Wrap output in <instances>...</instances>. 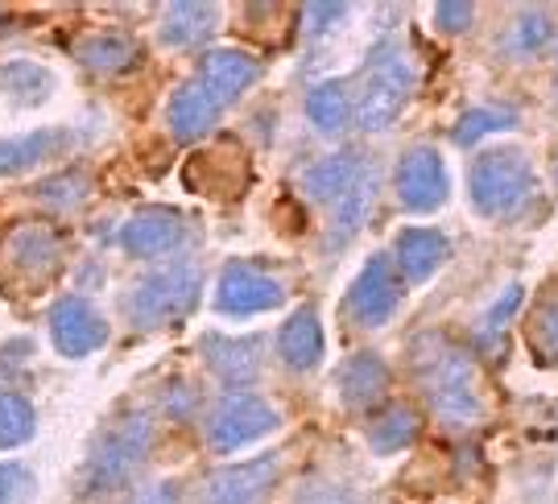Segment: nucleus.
Masks as SVG:
<instances>
[{"label":"nucleus","mask_w":558,"mask_h":504,"mask_svg":"<svg viewBox=\"0 0 558 504\" xmlns=\"http://www.w3.org/2000/svg\"><path fill=\"white\" fill-rule=\"evenodd\" d=\"M257 59L244 54V50H211L199 62V71L182 83L170 100V128L182 142H195L203 137L216 116L232 100H240L253 83H257Z\"/></svg>","instance_id":"1"},{"label":"nucleus","mask_w":558,"mask_h":504,"mask_svg":"<svg viewBox=\"0 0 558 504\" xmlns=\"http://www.w3.org/2000/svg\"><path fill=\"white\" fill-rule=\"evenodd\" d=\"M418 381L430 409L442 422L472 426L484 418V389H480L476 364L468 352L451 347L447 340H422Z\"/></svg>","instance_id":"2"},{"label":"nucleus","mask_w":558,"mask_h":504,"mask_svg":"<svg viewBox=\"0 0 558 504\" xmlns=\"http://www.w3.org/2000/svg\"><path fill=\"white\" fill-rule=\"evenodd\" d=\"M149 446H154V422H149V414L120 418L100 439V446L92 451V459H87V471H83L87 496H104V492H117V488L129 484L141 471V464L149 459Z\"/></svg>","instance_id":"3"},{"label":"nucleus","mask_w":558,"mask_h":504,"mask_svg":"<svg viewBox=\"0 0 558 504\" xmlns=\"http://www.w3.org/2000/svg\"><path fill=\"white\" fill-rule=\"evenodd\" d=\"M195 303H199V269L191 261H174L141 278L129 290L124 310H129L133 327H166L186 319Z\"/></svg>","instance_id":"4"},{"label":"nucleus","mask_w":558,"mask_h":504,"mask_svg":"<svg viewBox=\"0 0 558 504\" xmlns=\"http://www.w3.org/2000/svg\"><path fill=\"white\" fill-rule=\"evenodd\" d=\"M410 87H414V75H410V62L401 59L398 46L380 41L373 50V59L364 66V79H360L356 91V121L360 128L368 133H380L401 116V108L410 100Z\"/></svg>","instance_id":"5"},{"label":"nucleus","mask_w":558,"mask_h":504,"mask_svg":"<svg viewBox=\"0 0 558 504\" xmlns=\"http://www.w3.org/2000/svg\"><path fill=\"white\" fill-rule=\"evenodd\" d=\"M534 190V170L513 149H493L472 165V202L484 216H513Z\"/></svg>","instance_id":"6"},{"label":"nucleus","mask_w":558,"mask_h":504,"mask_svg":"<svg viewBox=\"0 0 558 504\" xmlns=\"http://www.w3.org/2000/svg\"><path fill=\"white\" fill-rule=\"evenodd\" d=\"M274 426H278V414H274L269 402H260L257 393H228V397L216 405L207 434H211V446H216V451H236V446H244V443L265 439Z\"/></svg>","instance_id":"7"},{"label":"nucleus","mask_w":558,"mask_h":504,"mask_svg":"<svg viewBox=\"0 0 558 504\" xmlns=\"http://www.w3.org/2000/svg\"><path fill=\"white\" fill-rule=\"evenodd\" d=\"M50 335L62 356H92L108 343V323L87 298H59L50 310Z\"/></svg>","instance_id":"8"},{"label":"nucleus","mask_w":558,"mask_h":504,"mask_svg":"<svg viewBox=\"0 0 558 504\" xmlns=\"http://www.w3.org/2000/svg\"><path fill=\"white\" fill-rule=\"evenodd\" d=\"M401 303V282L393 273L389 257H373V261L360 269V278L352 282V294H348V306L356 315V323L364 327H380L398 315Z\"/></svg>","instance_id":"9"},{"label":"nucleus","mask_w":558,"mask_h":504,"mask_svg":"<svg viewBox=\"0 0 558 504\" xmlns=\"http://www.w3.org/2000/svg\"><path fill=\"white\" fill-rule=\"evenodd\" d=\"M62 244L54 236L50 223H17L9 236H4V273H25L29 282L50 278L59 269Z\"/></svg>","instance_id":"10"},{"label":"nucleus","mask_w":558,"mask_h":504,"mask_svg":"<svg viewBox=\"0 0 558 504\" xmlns=\"http://www.w3.org/2000/svg\"><path fill=\"white\" fill-rule=\"evenodd\" d=\"M244 179H248L244 153H240L232 142L216 145V149H207V153H195V158L186 162L191 190L211 195V199H236V195H244Z\"/></svg>","instance_id":"11"},{"label":"nucleus","mask_w":558,"mask_h":504,"mask_svg":"<svg viewBox=\"0 0 558 504\" xmlns=\"http://www.w3.org/2000/svg\"><path fill=\"white\" fill-rule=\"evenodd\" d=\"M278 476V455H260L248 464L223 467L203 488V504H260Z\"/></svg>","instance_id":"12"},{"label":"nucleus","mask_w":558,"mask_h":504,"mask_svg":"<svg viewBox=\"0 0 558 504\" xmlns=\"http://www.w3.org/2000/svg\"><path fill=\"white\" fill-rule=\"evenodd\" d=\"M281 303V285L274 278L257 273L253 265H228L220 278V294H216V306L223 315H257V310H274Z\"/></svg>","instance_id":"13"},{"label":"nucleus","mask_w":558,"mask_h":504,"mask_svg":"<svg viewBox=\"0 0 558 504\" xmlns=\"http://www.w3.org/2000/svg\"><path fill=\"white\" fill-rule=\"evenodd\" d=\"M398 195L414 211H435L447 199V165L435 149H414L398 165Z\"/></svg>","instance_id":"14"},{"label":"nucleus","mask_w":558,"mask_h":504,"mask_svg":"<svg viewBox=\"0 0 558 504\" xmlns=\"http://www.w3.org/2000/svg\"><path fill=\"white\" fill-rule=\"evenodd\" d=\"M186 241V223L179 211H141L120 228V244L133 257H166Z\"/></svg>","instance_id":"15"},{"label":"nucleus","mask_w":558,"mask_h":504,"mask_svg":"<svg viewBox=\"0 0 558 504\" xmlns=\"http://www.w3.org/2000/svg\"><path fill=\"white\" fill-rule=\"evenodd\" d=\"M220 25V9L216 4H195V0H182V4H170L166 17H161V41L174 46V50H191V46H203V41L216 34Z\"/></svg>","instance_id":"16"},{"label":"nucleus","mask_w":558,"mask_h":504,"mask_svg":"<svg viewBox=\"0 0 558 504\" xmlns=\"http://www.w3.org/2000/svg\"><path fill=\"white\" fill-rule=\"evenodd\" d=\"M447 261V236L435 228H405L398 236V265L405 282H426Z\"/></svg>","instance_id":"17"},{"label":"nucleus","mask_w":558,"mask_h":504,"mask_svg":"<svg viewBox=\"0 0 558 504\" xmlns=\"http://www.w3.org/2000/svg\"><path fill=\"white\" fill-rule=\"evenodd\" d=\"M278 356L290 368H299V372H306V368H315L323 360V327L311 306H302L299 315L286 319L278 335Z\"/></svg>","instance_id":"18"},{"label":"nucleus","mask_w":558,"mask_h":504,"mask_svg":"<svg viewBox=\"0 0 558 504\" xmlns=\"http://www.w3.org/2000/svg\"><path fill=\"white\" fill-rule=\"evenodd\" d=\"M203 356L220 372L228 384H244L257 377L260 368V340H223V335H207L203 340Z\"/></svg>","instance_id":"19"},{"label":"nucleus","mask_w":558,"mask_h":504,"mask_svg":"<svg viewBox=\"0 0 558 504\" xmlns=\"http://www.w3.org/2000/svg\"><path fill=\"white\" fill-rule=\"evenodd\" d=\"M360 174H364V165H360L356 158H348V153H331V158H323L319 165H311V170H306L302 190H306L311 199L331 202V207H336V202L356 186Z\"/></svg>","instance_id":"20"},{"label":"nucleus","mask_w":558,"mask_h":504,"mask_svg":"<svg viewBox=\"0 0 558 504\" xmlns=\"http://www.w3.org/2000/svg\"><path fill=\"white\" fill-rule=\"evenodd\" d=\"M385 384H389V372L377 356H352L339 372V397L352 409H364L385 393Z\"/></svg>","instance_id":"21"},{"label":"nucleus","mask_w":558,"mask_h":504,"mask_svg":"<svg viewBox=\"0 0 558 504\" xmlns=\"http://www.w3.org/2000/svg\"><path fill=\"white\" fill-rule=\"evenodd\" d=\"M373 195H377V174L364 165V174L356 179V186L343 195V199L331 207V241H348L364 228V216L373 207Z\"/></svg>","instance_id":"22"},{"label":"nucleus","mask_w":558,"mask_h":504,"mask_svg":"<svg viewBox=\"0 0 558 504\" xmlns=\"http://www.w3.org/2000/svg\"><path fill=\"white\" fill-rule=\"evenodd\" d=\"M80 59L100 75H117V71L137 62V46L124 34H92V38L80 41Z\"/></svg>","instance_id":"23"},{"label":"nucleus","mask_w":558,"mask_h":504,"mask_svg":"<svg viewBox=\"0 0 558 504\" xmlns=\"http://www.w3.org/2000/svg\"><path fill=\"white\" fill-rule=\"evenodd\" d=\"M414 439H418V414L410 405H393V409H385L377 422L368 426V443L380 455H393V451L410 446Z\"/></svg>","instance_id":"24"},{"label":"nucleus","mask_w":558,"mask_h":504,"mask_svg":"<svg viewBox=\"0 0 558 504\" xmlns=\"http://www.w3.org/2000/svg\"><path fill=\"white\" fill-rule=\"evenodd\" d=\"M62 142V133L46 128V133H25L13 142H0V174H21L29 165H38L54 145Z\"/></svg>","instance_id":"25"},{"label":"nucleus","mask_w":558,"mask_h":504,"mask_svg":"<svg viewBox=\"0 0 558 504\" xmlns=\"http://www.w3.org/2000/svg\"><path fill=\"white\" fill-rule=\"evenodd\" d=\"M306 112H311L315 128H323V133H339V128L348 124V116H352L348 91H343L339 83H319V87L306 96Z\"/></svg>","instance_id":"26"},{"label":"nucleus","mask_w":558,"mask_h":504,"mask_svg":"<svg viewBox=\"0 0 558 504\" xmlns=\"http://www.w3.org/2000/svg\"><path fill=\"white\" fill-rule=\"evenodd\" d=\"M530 343L542 364H558V285L542 298L530 319Z\"/></svg>","instance_id":"27"},{"label":"nucleus","mask_w":558,"mask_h":504,"mask_svg":"<svg viewBox=\"0 0 558 504\" xmlns=\"http://www.w3.org/2000/svg\"><path fill=\"white\" fill-rule=\"evenodd\" d=\"M34 434V405L21 393H0V451L21 446Z\"/></svg>","instance_id":"28"},{"label":"nucleus","mask_w":558,"mask_h":504,"mask_svg":"<svg viewBox=\"0 0 558 504\" xmlns=\"http://www.w3.org/2000/svg\"><path fill=\"white\" fill-rule=\"evenodd\" d=\"M513 116L509 112H493V108H480V112H468L463 121L456 124V142L459 145H472L480 137H488V133H497V128H513Z\"/></svg>","instance_id":"29"},{"label":"nucleus","mask_w":558,"mask_h":504,"mask_svg":"<svg viewBox=\"0 0 558 504\" xmlns=\"http://www.w3.org/2000/svg\"><path fill=\"white\" fill-rule=\"evenodd\" d=\"M34 492V476L21 464H0V504H25Z\"/></svg>","instance_id":"30"},{"label":"nucleus","mask_w":558,"mask_h":504,"mask_svg":"<svg viewBox=\"0 0 558 504\" xmlns=\"http://www.w3.org/2000/svg\"><path fill=\"white\" fill-rule=\"evenodd\" d=\"M41 195L59 199L62 207H71V202H80L87 195V174H59V179H50L41 186Z\"/></svg>","instance_id":"31"},{"label":"nucleus","mask_w":558,"mask_h":504,"mask_svg":"<svg viewBox=\"0 0 558 504\" xmlns=\"http://www.w3.org/2000/svg\"><path fill=\"white\" fill-rule=\"evenodd\" d=\"M472 17H476V9L463 4V0H442L439 9H435V21H439L442 29H463Z\"/></svg>","instance_id":"32"},{"label":"nucleus","mask_w":558,"mask_h":504,"mask_svg":"<svg viewBox=\"0 0 558 504\" xmlns=\"http://www.w3.org/2000/svg\"><path fill=\"white\" fill-rule=\"evenodd\" d=\"M546 34H550V21H546V13H525V17H521V50H534V46H542V41H546Z\"/></svg>","instance_id":"33"},{"label":"nucleus","mask_w":558,"mask_h":504,"mask_svg":"<svg viewBox=\"0 0 558 504\" xmlns=\"http://www.w3.org/2000/svg\"><path fill=\"white\" fill-rule=\"evenodd\" d=\"M518 303H521V285H509V290H505V294H500V303L493 306V310H488V335H493V331H497V327H505V323H509V315H513V310H518Z\"/></svg>","instance_id":"34"},{"label":"nucleus","mask_w":558,"mask_h":504,"mask_svg":"<svg viewBox=\"0 0 558 504\" xmlns=\"http://www.w3.org/2000/svg\"><path fill=\"white\" fill-rule=\"evenodd\" d=\"M133 504H179V488L174 484H149Z\"/></svg>","instance_id":"35"},{"label":"nucleus","mask_w":558,"mask_h":504,"mask_svg":"<svg viewBox=\"0 0 558 504\" xmlns=\"http://www.w3.org/2000/svg\"><path fill=\"white\" fill-rule=\"evenodd\" d=\"M336 17H343V4H311V9H306L311 29H323V25H331Z\"/></svg>","instance_id":"36"},{"label":"nucleus","mask_w":558,"mask_h":504,"mask_svg":"<svg viewBox=\"0 0 558 504\" xmlns=\"http://www.w3.org/2000/svg\"><path fill=\"white\" fill-rule=\"evenodd\" d=\"M311 504H360L356 496H348V492H327V496H319V501Z\"/></svg>","instance_id":"37"},{"label":"nucleus","mask_w":558,"mask_h":504,"mask_svg":"<svg viewBox=\"0 0 558 504\" xmlns=\"http://www.w3.org/2000/svg\"><path fill=\"white\" fill-rule=\"evenodd\" d=\"M555 179H558V165H555Z\"/></svg>","instance_id":"38"}]
</instances>
